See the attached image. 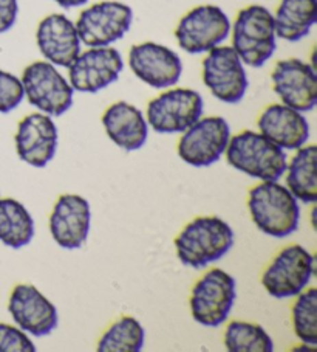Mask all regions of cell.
I'll use <instances>...</instances> for the list:
<instances>
[{
	"instance_id": "6da1fadb",
	"label": "cell",
	"mask_w": 317,
	"mask_h": 352,
	"mask_svg": "<svg viewBox=\"0 0 317 352\" xmlns=\"http://www.w3.org/2000/svg\"><path fill=\"white\" fill-rule=\"evenodd\" d=\"M234 245V230L217 216L197 217L176 236V256L192 269H204L222 259Z\"/></svg>"
},
{
	"instance_id": "7a4b0ae2",
	"label": "cell",
	"mask_w": 317,
	"mask_h": 352,
	"mask_svg": "<svg viewBox=\"0 0 317 352\" xmlns=\"http://www.w3.org/2000/svg\"><path fill=\"white\" fill-rule=\"evenodd\" d=\"M248 208L255 227L272 238H286L298 227L301 210L297 199L277 180L255 185L249 191Z\"/></svg>"
},
{
	"instance_id": "3957f363",
	"label": "cell",
	"mask_w": 317,
	"mask_h": 352,
	"mask_svg": "<svg viewBox=\"0 0 317 352\" xmlns=\"http://www.w3.org/2000/svg\"><path fill=\"white\" fill-rule=\"evenodd\" d=\"M224 153L228 163L237 171L263 182L279 180L288 166L283 149L253 131L231 137Z\"/></svg>"
},
{
	"instance_id": "277c9868",
	"label": "cell",
	"mask_w": 317,
	"mask_h": 352,
	"mask_svg": "<svg viewBox=\"0 0 317 352\" xmlns=\"http://www.w3.org/2000/svg\"><path fill=\"white\" fill-rule=\"evenodd\" d=\"M233 48L243 64L261 67L276 52L274 16L261 5L242 10L233 25Z\"/></svg>"
},
{
	"instance_id": "5b68a950",
	"label": "cell",
	"mask_w": 317,
	"mask_h": 352,
	"mask_svg": "<svg viewBox=\"0 0 317 352\" xmlns=\"http://www.w3.org/2000/svg\"><path fill=\"white\" fill-rule=\"evenodd\" d=\"M23 94L30 104L50 117H59L73 106V87L48 60H36L22 75Z\"/></svg>"
},
{
	"instance_id": "8992f818",
	"label": "cell",
	"mask_w": 317,
	"mask_h": 352,
	"mask_svg": "<svg viewBox=\"0 0 317 352\" xmlns=\"http://www.w3.org/2000/svg\"><path fill=\"white\" fill-rule=\"evenodd\" d=\"M235 279L222 269H212L192 289L191 314L197 323L217 327L228 320L235 301Z\"/></svg>"
},
{
	"instance_id": "52a82bcc",
	"label": "cell",
	"mask_w": 317,
	"mask_h": 352,
	"mask_svg": "<svg viewBox=\"0 0 317 352\" xmlns=\"http://www.w3.org/2000/svg\"><path fill=\"white\" fill-rule=\"evenodd\" d=\"M313 272V254L305 247L294 244L283 248L272 259L261 276V284L274 298H291L308 286Z\"/></svg>"
},
{
	"instance_id": "ba28073f",
	"label": "cell",
	"mask_w": 317,
	"mask_h": 352,
	"mask_svg": "<svg viewBox=\"0 0 317 352\" xmlns=\"http://www.w3.org/2000/svg\"><path fill=\"white\" fill-rule=\"evenodd\" d=\"M231 33L226 13L215 5H201L181 17L175 38L183 50L198 54L222 44Z\"/></svg>"
},
{
	"instance_id": "9c48e42d",
	"label": "cell",
	"mask_w": 317,
	"mask_h": 352,
	"mask_svg": "<svg viewBox=\"0 0 317 352\" xmlns=\"http://www.w3.org/2000/svg\"><path fill=\"white\" fill-rule=\"evenodd\" d=\"M133 22V11L121 2H99L84 10L75 23L79 39L87 47H108L123 39Z\"/></svg>"
},
{
	"instance_id": "30bf717a",
	"label": "cell",
	"mask_w": 317,
	"mask_h": 352,
	"mask_svg": "<svg viewBox=\"0 0 317 352\" xmlns=\"http://www.w3.org/2000/svg\"><path fill=\"white\" fill-rule=\"evenodd\" d=\"M231 138V127L223 117L198 118L183 132L178 155L195 168H204L220 160Z\"/></svg>"
},
{
	"instance_id": "8fae6325",
	"label": "cell",
	"mask_w": 317,
	"mask_h": 352,
	"mask_svg": "<svg viewBox=\"0 0 317 352\" xmlns=\"http://www.w3.org/2000/svg\"><path fill=\"white\" fill-rule=\"evenodd\" d=\"M203 113V98L192 89H170L148 106V124L158 133H183Z\"/></svg>"
},
{
	"instance_id": "7c38bea8",
	"label": "cell",
	"mask_w": 317,
	"mask_h": 352,
	"mask_svg": "<svg viewBox=\"0 0 317 352\" xmlns=\"http://www.w3.org/2000/svg\"><path fill=\"white\" fill-rule=\"evenodd\" d=\"M203 82L217 100L240 102L248 90V76L233 47H215L203 60Z\"/></svg>"
},
{
	"instance_id": "4fadbf2b",
	"label": "cell",
	"mask_w": 317,
	"mask_h": 352,
	"mask_svg": "<svg viewBox=\"0 0 317 352\" xmlns=\"http://www.w3.org/2000/svg\"><path fill=\"white\" fill-rule=\"evenodd\" d=\"M123 67V56L117 48L90 47L70 64V86L78 92L96 94L117 81Z\"/></svg>"
},
{
	"instance_id": "5bb4252c",
	"label": "cell",
	"mask_w": 317,
	"mask_h": 352,
	"mask_svg": "<svg viewBox=\"0 0 317 352\" xmlns=\"http://www.w3.org/2000/svg\"><path fill=\"white\" fill-rule=\"evenodd\" d=\"M271 80L282 104L298 112L313 111L317 102V75L309 64L297 58L280 60Z\"/></svg>"
},
{
	"instance_id": "9a60e30c",
	"label": "cell",
	"mask_w": 317,
	"mask_h": 352,
	"mask_svg": "<svg viewBox=\"0 0 317 352\" xmlns=\"http://www.w3.org/2000/svg\"><path fill=\"white\" fill-rule=\"evenodd\" d=\"M129 64L137 78L155 89L175 86L183 74L178 54L155 42L133 45L129 53Z\"/></svg>"
},
{
	"instance_id": "2e32d148",
	"label": "cell",
	"mask_w": 317,
	"mask_h": 352,
	"mask_svg": "<svg viewBox=\"0 0 317 352\" xmlns=\"http://www.w3.org/2000/svg\"><path fill=\"white\" fill-rule=\"evenodd\" d=\"M8 312L22 331L34 337L48 336L59 323L58 309L32 284H19L13 289Z\"/></svg>"
},
{
	"instance_id": "e0dca14e",
	"label": "cell",
	"mask_w": 317,
	"mask_h": 352,
	"mask_svg": "<svg viewBox=\"0 0 317 352\" xmlns=\"http://www.w3.org/2000/svg\"><path fill=\"white\" fill-rule=\"evenodd\" d=\"M17 155L34 168H45L58 149V127L50 115L32 113L23 118L14 137Z\"/></svg>"
},
{
	"instance_id": "ac0fdd59",
	"label": "cell",
	"mask_w": 317,
	"mask_h": 352,
	"mask_svg": "<svg viewBox=\"0 0 317 352\" xmlns=\"http://www.w3.org/2000/svg\"><path fill=\"white\" fill-rule=\"evenodd\" d=\"M90 221L91 210L87 199L78 194H62L50 216V233L59 247L75 250L87 241Z\"/></svg>"
},
{
	"instance_id": "d6986e66",
	"label": "cell",
	"mask_w": 317,
	"mask_h": 352,
	"mask_svg": "<svg viewBox=\"0 0 317 352\" xmlns=\"http://www.w3.org/2000/svg\"><path fill=\"white\" fill-rule=\"evenodd\" d=\"M38 47L48 63L59 67H67L81 53L76 25L64 14H50L42 19L36 32Z\"/></svg>"
},
{
	"instance_id": "ffe728a7",
	"label": "cell",
	"mask_w": 317,
	"mask_h": 352,
	"mask_svg": "<svg viewBox=\"0 0 317 352\" xmlns=\"http://www.w3.org/2000/svg\"><path fill=\"white\" fill-rule=\"evenodd\" d=\"M261 135L282 149L302 148L309 137V126L302 112L285 104L266 107L257 121Z\"/></svg>"
},
{
	"instance_id": "44dd1931",
	"label": "cell",
	"mask_w": 317,
	"mask_h": 352,
	"mask_svg": "<svg viewBox=\"0 0 317 352\" xmlns=\"http://www.w3.org/2000/svg\"><path fill=\"white\" fill-rule=\"evenodd\" d=\"M107 137L124 151L141 149L148 142L149 126L143 112L130 102L118 101L102 115Z\"/></svg>"
},
{
	"instance_id": "7402d4cb",
	"label": "cell",
	"mask_w": 317,
	"mask_h": 352,
	"mask_svg": "<svg viewBox=\"0 0 317 352\" xmlns=\"http://www.w3.org/2000/svg\"><path fill=\"white\" fill-rule=\"evenodd\" d=\"M317 21V0H282L274 16L276 36L297 42L309 33Z\"/></svg>"
},
{
	"instance_id": "603a6c76",
	"label": "cell",
	"mask_w": 317,
	"mask_h": 352,
	"mask_svg": "<svg viewBox=\"0 0 317 352\" xmlns=\"http://www.w3.org/2000/svg\"><path fill=\"white\" fill-rule=\"evenodd\" d=\"M34 238V221L25 205L16 199H0V242L22 248Z\"/></svg>"
},
{
	"instance_id": "cb8c5ba5",
	"label": "cell",
	"mask_w": 317,
	"mask_h": 352,
	"mask_svg": "<svg viewBox=\"0 0 317 352\" xmlns=\"http://www.w3.org/2000/svg\"><path fill=\"white\" fill-rule=\"evenodd\" d=\"M317 148L314 144L298 148L292 157L290 166H286V188L292 196L305 204L317 200V177H316Z\"/></svg>"
},
{
	"instance_id": "d4e9b609",
	"label": "cell",
	"mask_w": 317,
	"mask_h": 352,
	"mask_svg": "<svg viewBox=\"0 0 317 352\" xmlns=\"http://www.w3.org/2000/svg\"><path fill=\"white\" fill-rule=\"evenodd\" d=\"M145 342V331L133 317H123L104 332L96 349L99 352H138Z\"/></svg>"
},
{
	"instance_id": "484cf974",
	"label": "cell",
	"mask_w": 317,
	"mask_h": 352,
	"mask_svg": "<svg viewBox=\"0 0 317 352\" xmlns=\"http://www.w3.org/2000/svg\"><path fill=\"white\" fill-rule=\"evenodd\" d=\"M224 346L231 352H271L272 338L260 324L231 321L224 331Z\"/></svg>"
},
{
	"instance_id": "4316f807",
	"label": "cell",
	"mask_w": 317,
	"mask_h": 352,
	"mask_svg": "<svg viewBox=\"0 0 317 352\" xmlns=\"http://www.w3.org/2000/svg\"><path fill=\"white\" fill-rule=\"evenodd\" d=\"M292 327L305 344L317 343V289L302 290L292 306Z\"/></svg>"
},
{
	"instance_id": "83f0119b",
	"label": "cell",
	"mask_w": 317,
	"mask_h": 352,
	"mask_svg": "<svg viewBox=\"0 0 317 352\" xmlns=\"http://www.w3.org/2000/svg\"><path fill=\"white\" fill-rule=\"evenodd\" d=\"M25 98L23 86L19 78L8 72L0 70V112L8 113L21 106Z\"/></svg>"
},
{
	"instance_id": "f1b7e54d",
	"label": "cell",
	"mask_w": 317,
	"mask_h": 352,
	"mask_svg": "<svg viewBox=\"0 0 317 352\" xmlns=\"http://www.w3.org/2000/svg\"><path fill=\"white\" fill-rule=\"evenodd\" d=\"M36 346L21 327L0 323V352H34Z\"/></svg>"
},
{
	"instance_id": "f546056e",
	"label": "cell",
	"mask_w": 317,
	"mask_h": 352,
	"mask_svg": "<svg viewBox=\"0 0 317 352\" xmlns=\"http://www.w3.org/2000/svg\"><path fill=\"white\" fill-rule=\"evenodd\" d=\"M19 13L17 0H0V33H7L14 25Z\"/></svg>"
},
{
	"instance_id": "4dcf8cb0",
	"label": "cell",
	"mask_w": 317,
	"mask_h": 352,
	"mask_svg": "<svg viewBox=\"0 0 317 352\" xmlns=\"http://www.w3.org/2000/svg\"><path fill=\"white\" fill-rule=\"evenodd\" d=\"M53 2H56L62 8H75V7H81V5L87 3V0H53Z\"/></svg>"
}]
</instances>
